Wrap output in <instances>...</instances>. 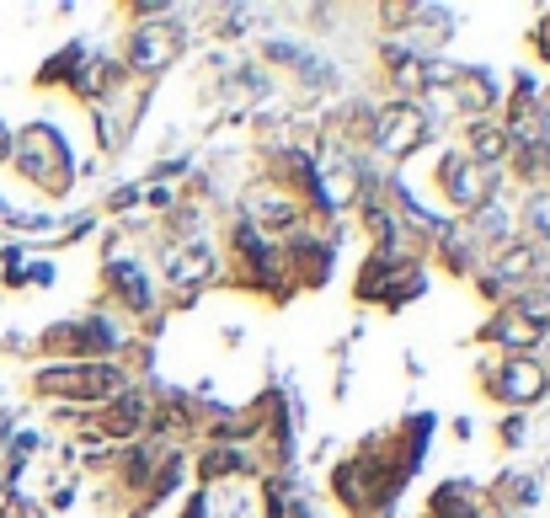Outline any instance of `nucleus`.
I'll return each mask as SVG.
<instances>
[{
	"label": "nucleus",
	"mask_w": 550,
	"mask_h": 518,
	"mask_svg": "<svg viewBox=\"0 0 550 518\" xmlns=\"http://www.w3.org/2000/svg\"><path fill=\"white\" fill-rule=\"evenodd\" d=\"M107 284L118 289V300L129 305V310H150V278H145V268L139 262H129V257H118V262H107Z\"/></svg>",
	"instance_id": "nucleus-6"
},
{
	"label": "nucleus",
	"mask_w": 550,
	"mask_h": 518,
	"mask_svg": "<svg viewBox=\"0 0 550 518\" xmlns=\"http://www.w3.org/2000/svg\"><path fill=\"white\" fill-rule=\"evenodd\" d=\"M369 139H374L380 155L401 161V155H412V150H422L433 139V113L422 102H396V107H385V113L369 123Z\"/></svg>",
	"instance_id": "nucleus-3"
},
{
	"label": "nucleus",
	"mask_w": 550,
	"mask_h": 518,
	"mask_svg": "<svg viewBox=\"0 0 550 518\" xmlns=\"http://www.w3.org/2000/svg\"><path fill=\"white\" fill-rule=\"evenodd\" d=\"M182 49V33H177V22H161V27H139L134 33V70L139 75H150V70H161L171 54Z\"/></svg>",
	"instance_id": "nucleus-5"
},
{
	"label": "nucleus",
	"mask_w": 550,
	"mask_h": 518,
	"mask_svg": "<svg viewBox=\"0 0 550 518\" xmlns=\"http://www.w3.org/2000/svg\"><path fill=\"white\" fill-rule=\"evenodd\" d=\"M6 155H11V129L0 123V161H6Z\"/></svg>",
	"instance_id": "nucleus-8"
},
{
	"label": "nucleus",
	"mask_w": 550,
	"mask_h": 518,
	"mask_svg": "<svg viewBox=\"0 0 550 518\" xmlns=\"http://www.w3.org/2000/svg\"><path fill=\"white\" fill-rule=\"evenodd\" d=\"M486 390H492L502 406H529V401H540L550 390V364L545 358H529V353H508Z\"/></svg>",
	"instance_id": "nucleus-4"
},
{
	"label": "nucleus",
	"mask_w": 550,
	"mask_h": 518,
	"mask_svg": "<svg viewBox=\"0 0 550 518\" xmlns=\"http://www.w3.org/2000/svg\"><path fill=\"white\" fill-rule=\"evenodd\" d=\"M518 225L529 230V246H545L550 241V193H529L524 209H518Z\"/></svg>",
	"instance_id": "nucleus-7"
},
{
	"label": "nucleus",
	"mask_w": 550,
	"mask_h": 518,
	"mask_svg": "<svg viewBox=\"0 0 550 518\" xmlns=\"http://www.w3.org/2000/svg\"><path fill=\"white\" fill-rule=\"evenodd\" d=\"M497 182H502V171L481 166L470 150H449L444 166H438V187H444V198L454 203V209H470V214H476L481 203L497 198Z\"/></svg>",
	"instance_id": "nucleus-2"
},
{
	"label": "nucleus",
	"mask_w": 550,
	"mask_h": 518,
	"mask_svg": "<svg viewBox=\"0 0 550 518\" xmlns=\"http://www.w3.org/2000/svg\"><path fill=\"white\" fill-rule=\"evenodd\" d=\"M22 177H33L43 193H65L70 177H75V161H70V145L54 123H33L22 134Z\"/></svg>",
	"instance_id": "nucleus-1"
}]
</instances>
